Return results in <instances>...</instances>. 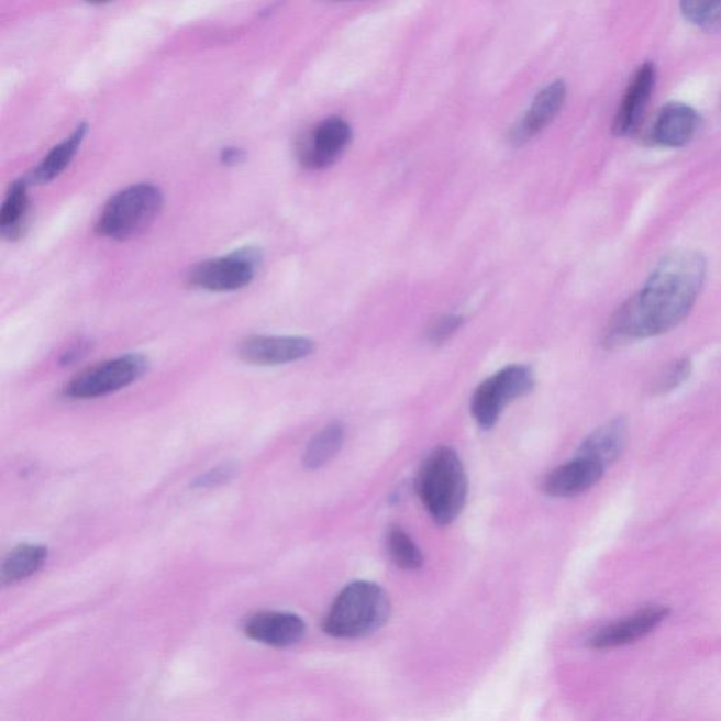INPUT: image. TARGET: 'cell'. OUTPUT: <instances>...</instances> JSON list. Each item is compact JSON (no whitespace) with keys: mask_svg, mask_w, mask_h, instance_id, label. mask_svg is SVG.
<instances>
[{"mask_svg":"<svg viewBox=\"0 0 721 721\" xmlns=\"http://www.w3.org/2000/svg\"><path fill=\"white\" fill-rule=\"evenodd\" d=\"M692 364L689 359H680L678 363L670 365L657 380L654 387V393L664 395L673 392L674 389L679 388L680 385L689 378Z\"/></svg>","mask_w":721,"mask_h":721,"instance_id":"23","label":"cell"},{"mask_svg":"<svg viewBox=\"0 0 721 721\" xmlns=\"http://www.w3.org/2000/svg\"><path fill=\"white\" fill-rule=\"evenodd\" d=\"M313 340L298 335H253L239 347V358L259 367L297 363L312 355Z\"/></svg>","mask_w":721,"mask_h":721,"instance_id":"8","label":"cell"},{"mask_svg":"<svg viewBox=\"0 0 721 721\" xmlns=\"http://www.w3.org/2000/svg\"><path fill=\"white\" fill-rule=\"evenodd\" d=\"M87 126L81 124L68 138L55 145L52 152L45 155L37 167L27 175V182L30 185H47L57 179L73 163L75 155L81 147L85 135H87Z\"/></svg>","mask_w":721,"mask_h":721,"instance_id":"17","label":"cell"},{"mask_svg":"<svg viewBox=\"0 0 721 721\" xmlns=\"http://www.w3.org/2000/svg\"><path fill=\"white\" fill-rule=\"evenodd\" d=\"M387 548L393 563L399 568L406 570H415L423 567L424 557L422 551L409 537L403 529L393 525L388 530Z\"/></svg>","mask_w":721,"mask_h":721,"instance_id":"21","label":"cell"},{"mask_svg":"<svg viewBox=\"0 0 721 721\" xmlns=\"http://www.w3.org/2000/svg\"><path fill=\"white\" fill-rule=\"evenodd\" d=\"M262 263V249L243 247L195 265L189 270L188 282L208 292H234L253 282Z\"/></svg>","mask_w":721,"mask_h":721,"instance_id":"7","label":"cell"},{"mask_svg":"<svg viewBox=\"0 0 721 721\" xmlns=\"http://www.w3.org/2000/svg\"><path fill=\"white\" fill-rule=\"evenodd\" d=\"M604 470L599 461L577 454L569 463L551 470L541 489L551 498H574L594 488L603 478Z\"/></svg>","mask_w":721,"mask_h":721,"instance_id":"11","label":"cell"},{"mask_svg":"<svg viewBox=\"0 0 721 721\" xmlns=\"http://www.w3.org/2000/svg\"><path fill=\"white\" fill-rule=\"evenodd\" d=\"M390 599L378 584L357 580L335 598L323 630L335 639H363L382 629L390 618Z\"/></svg>","mask_w":721,"mask_h":721,"instance_id":"3","label":"cell"},{"mask_svg":"<svg viewBox=\"0 0 721 721\" xmlns=\"http://www.w3.org/2000/svg\"><path fill=\"white\" fill-rule=\"evenodd\" d=\"M625 437H628V423L624 419H614L600 425L589 437H586L578 454L599 461L608 468L622 455Z\"/></svg>","mask_w":721,"mask_h":721,"instance_id":"16","label":"cell"},{"mask_svg":"<svg viewBox=\"0 0 721 721\" xmlns=\"http://www.w3.org/2000/svg\"><path fill=\"white\" fill-rule=\"evenodd\" d=\"M655 87V67L653 64L641 65L625 92L622 107L615 114L613 132L620 137L634 133L647 108Z\"/></svg>","mask_w":721,"mask_h":721,"instance_id":"14","label":"cell"},{"mask_svg":"<svg viewBox=\"0 0 721 721\" xmlns=\"http://www.w3.org/2000/svg\"><path fill=\"white\" fill-rule=\"evenodd\" d=\"M162 189L153 184H135L120 190L104 204L97 222V233L124 242L142 234L162 212Z\"/></svg>","mask_w":721,"mask_h":721,"instance_id":"4","label":"cell"},{"mask_svg":"<svg viewBox=\"0 0 721 721\" xmlns=\"http://www.w3.org/2000/svg\"><path fill=\"white\" fill-rule=\"evenodd\" d=\"M708 262L702 253L676 249L665 255L647 280L610 319L609 347L670 332L692 312L702 293Z\"/></svg>","mask_w":721,"mask_h":721,"instance_id":"1","label":"cell"},{"mask_svg":"<svg viewBox=\"0 0 721 721\" xmlns=\"http://www.w3.org/2000/svg\"><path fill=\"white\" fill-rule=\"evenodd\" d=\"M352 127L342 118L320 123L299 145V162L308 169H324L342 157L352 142Z\"/></svg>","mask_w":721,"mask_h":721,"instance_id":"9","label":"cell"},{"mask_svg":"<svg viewBox=\"0 0 721 721\" xmlns=\"http://www.w3.org/2000/svg\"><path fill=\"white\" fill-rule=\"evenodd\" d=\"M535 387L533 369L528 365H509L485 379L470 400L475 422L484 430L493 429L506 406L532 392Z\"/></svg>","mask_w":721,"mask_h":721,"instance_id":"6","label":"cell"},{"mask_svg":"<svg viewBox=\"0 0 721 721\" xmlns=\"http://www.w3.org/2000/svg\"><path fill=\"white\" fill-rule=\"evenodd\" d=\"M345 430L342 423H332L314 435L303 454V465L308 469L324 467L335 457L344 443Z\"/></svg>","mask_w":721,"mask_h":721,"instance_id":"20","label":"cell"},{"mask_svg":"<svg viewBox=\"0 0 721 721\" xmlns=\"http://www.w3.org/2000/svg\"><path fill=\"white\" fill-rule=\"evenodd\" d=\"M244 634L269 647L287 648L300 643L307 634V624L298 614L288 612L255 613L245 620Z\"/></svg>","mask_w":721,"mask_h":721,"instance_id":"12","label":"cell"},{"mask_svg":"<svg viewBox=\"0 0 721 721\" xmlns=\"http://www.w3.org/2000/svg\"><path fill=\"white\" fill-rule=\"evenodd\" d=\"M415 492L435 523L448 525L463 512L468 478L453 448L439 447L428 455L415 478Z\"/></svg>","mask_w":721,"mask_h":721,"instance_id":"2","label":"cell"},{"mask_svg":"<svg viewBox=\"0 0 721 721\" xmlns=\"http://www.w3.org/2000/svg\"><path fill=\"white\" fill-rule=\"evenodd\" d=\"M48 550L40 544H20L2 564V584L13 585L33 577L47 563Z\"/></svg>","mask_w":721,"mask_h":721,"instance_id":"19","label":"cell"},{"mask_svg":"<svg viewBox=\"0 0 721 721\" xmlns=\"http://www.w3.org/2000/svg\"><path fill=\"white\" fill-rule=\"evenodd\" d=\"M235 475H237V465H235V463H223L218 465V467L208 470V473L199 475V477L193 480L192 488L210 489L223 487V485L229 484Z\"/></svg>","mask_w":721,"mask_h":721,"instance_id":"24","label":"cell"},{"mask_svg":"<svg viewBox=\"0 0 721 721\" xmlns=\"http://www.w3.org/2000/svg\"><path fill=\"white\" fill-rule=\"evenodd\" d=\"M90 3H104L108 2V0H88Z\"/></svg>","mask_w":721,"mask_h":721,"instance_id":"28","label":"cell"},{"mask_svg":"<svg viewBox=\"0 0 721 721\" xmlns=\"http://www.w3.org/2000/svg\"><path fill=\"white\" fill-rule=\"evenodd\" d=\"M680 10L688 22L705 32L721 30V0H680Z\"/></svg>","mask_w":721,"mask_h":721,"instance_id":"22","label":"cell"},{"mask_svg":"<svg viewBox=\"0 0 721 721\" xmlns=\"http://www.w3.org/2000/svg\"><path fill=\"white\" fill-rule=\"evenodd\" d=\"M669 609L664 606H650L628 619L606 625L588 640L594 650H612L633 644L658 628L668 618Z\"/></svg>","mask_w":721,"mask_h":721,"instance_id":"10","label":"cell"},{"mask_svg":"<svg viewBox=\"0 0 721 721\" xmlns=\"http://www.w3.org/2000/svg\"><path fill=\"white\" fill-rule=\"evenodd\" d=\"M149 367L143 354H123L79 373L64 388V397L88 400L108 397L142 379Z\"/></svg>","mask_w":721,"mask_h":721,"instance_id":"5","label":"cell"},{"mask_svg":"<svg viewBox=\"0 0 721 721\" xmlns=\"http://www.w3.org/2000/svg\"><path fill=\"white\" fill-rule=\"evenodd\" d=\"M463 324L464 318L458 314L443 315V318L435 320L432 328H430L429 340L433 344H443L450 337H453L463 328Z\"/></svg>","mask_w":721,"mask_h":721,"instance_id":"25","label":"cell"},{"mask_svg":"<svg viewBox=\"0 0 721 721\" xmlns=\"http://www.w3.org/2000/svg\"><path fill=\"white\" fill-rule=\"evenodd\" d=\"M88 350L89 342H87V340H79V342L74 343L71 347H69L67 352L62 355V358H59V364H62L63 367H68V365L78 363L79 359L85 357V354L88 353Z\"/></svg>","mask_w":721,"mask_h":721,"instance_id":"26","label":"cell"},{"mask_svg":"<svg viewBox=\"0 0 721 721\" xmlns=\"http://www.w3.org/2000/svg\"><path fill=\"white\" fill-rule=\"evenodd\" d=\"M567 98V87L563 81L548 85L533 100L525 117L520 120L509 134L510 143L523 145L534 135L543 132L561 112Z\"/></svg>","mask_w":721,"mask_h":721,"instance_id":"13","label":"cell"},{"mask_svg":"<svg viewBox=\"0 0 721 721\" xmlns=\"http://www.w3.org/2000/svg\"><path fill=\"white\" fill-rule=\"evenodd\" d=\"M29 185L26 178L14 180L0 209V232L10 242L23 234L30 207Z\"/></svg>","mask_w":721,"mask_h":721,"instance_id":"18","label":"cell"},{"mask_svg":"<svg viewBox=\"0 0 721 721\" xmlns=\"http://www.w3.org/2000/svg\"><path fill=\"white\" fill-rule=\"evenodd\" d=\"M698 113L688 104L669 103L661 110L653 129V140L664 147H683L699 129Z\"/></svg>","mask_w":721,"mask_h":721,"instance_id":"15","label":"cell"},{"mask_svg":"<svg viewBox=\"0 0 721 721\" xmlns=\"http://www.w3.org/2000/svg\"><path fill=\"white\" fill-rule=\"evenodd\" d=\"M244 158L245 154L243 149L235 147L224 148L222 154H220V162L228 165V167H235V165L242 164Z\"/></svg>","mask_w":721,"mask_h":721,"instance_id":"27","label":"cell"}]
</instances>
